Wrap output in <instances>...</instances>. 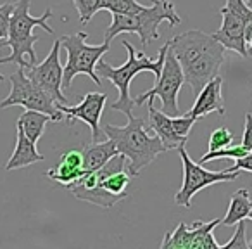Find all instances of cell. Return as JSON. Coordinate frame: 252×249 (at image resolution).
Returning <instances> with one entry per match:
<instances>
[{
	"label": "cell",
	"mask_w": 252,
	"mask_h": 249,
	"mask_svg": "<svg viewBox=\"0 0 252 249\" xmlns=\"http://www.w3.org/2000/svg\"><path fill=\"white\" fill-rule=\"evenodd\" d=\"M245 154H249L247 149H244L242 145H228V147L218 149V151H209L200 158V163H207V161H216V159H223V158H230V159H240Z\"/></svg>",
	"instance_id": "obj_22"
},
{
	"label": "cell",
	"mask_w": 252,
	"mask_h": 249,
	"mask_svg": "<svg viewBox=\"0 0 252 249\" xmlns=\"http://www.w3.org/2000/svg\"><path fill=\"white\" fill-rule=\"evenodd\" d=\"M178 154L182 158V166H183V183L182 189L175 194V203L182 208H190L192 206V197L195 194H199L202 189L214 183L220 182H231V180H237L240 177V170L237 172H209V170L202 168L200 163H195L189 156L185 149V144H182L178 149Z\"/></svg>",
	"instance_id": "obj_7"
},
{
	"label": "cell",
	"mask_w": 252,
	"mask_h": 249,
	"mask_svg": "<svg viewBox=\"0 0 252 249\" xmlns=\"http://www.w3.org/2000/svg\"><path fill=\"white\" fill-rule=\"evenodd\" d=\"M149 128L161 139L166 151H173V149H178L182 144H187V139L178 137L173 128V116L156 109L152 101H149Z\"/></svg>",
	"instance_id": "obj_16"
},
{
	"label": "cell",
	"mask_w": 252,
	"mask_h": 249,
	"mask_svg": "<svg viewBox=\"0 0 252 249\" xmlns=\"http://www.w3.org/2000/svg\"><path fill=\"white\" fill-rule=\"evenodd\" d=\"M231 142H233V134L228 128H216L209 137V151H218V149L228 147V145H231Z\"/></svg>",
	"instance_id": "obj_24"
},
{
	"label": "cell",
	"mask_w": 252,
	"mask_h": 249,
	"mask_svg": "<svg viewBox=\"0 0 252 249\" xmlns=\"http://www.w3.org/2000/svg\"><path fill=\"white\" fill-rule=\"evenodd\" d=\"M251 210H252V199H251V196H249V190L238 189L237 192L231 194L226 214H224V218L221 220V223H223L224 227H233L238 221L249 218Z\"/></svg>",
	"instance_id": "obj_19"
},
{
	"label": "cell",
	"mask_w": 252,
	"mask_h": 249,
	"mask_svg": "<svg viewBox=\"0 0 252 249\" xmlns=\"http://www.w3.org/2000/svg\"><path fill=\"white\" fill-rule=\"evenodd\" d=\"M209 112H218L220 116H226L224 99H223V78L221 76L213 78V80L207 81L200 88L192 109L187 111L185 114L192 116L195 119H200L202 116L209 114Z\"/></svg>",
	"instance_id": "obj_14"
},
{
	"label": "cell",
	"mask_w": 252,
	"mask_h": 249,
	"mask_svg": "<svg viewBox=\"0 0 252 249\" xmlns=\"http://www.w3.org/2000/svg\"><path fill=\"white\" fill-rule=\"evenodd\" d=\"M119 154L116 144L107 139L105 142H92V145L83 149V170L85 173H90L104 166L112 156Z\"/></svg>",
	"instance_id": "obj_18"
},
{
	"label": "cell",
	"mask_w": 252,
	"mask_h": 249,
	"mask_svg": "<svg viewBox=\"0 0 252 249\" xmlns=\"http://www.w3.org/2000/svg\"><path fill=\"white\" fill-rule=\"evenodd\" d=\"M228 172H237V170H240V172H251L252 173V152H249V154H245L244 158L240 159H235V165L230 166V168H226Z\"/></svg>",
	"instance_id": "obj_29"
},
{
	"label": "cell",
	"mask_w": 252,
	"mask_h": 249,
	"mask_svg": "<svg viewBox=\"0 0 252 249\" xmlns=\"http://www.w3.org/2000/svg\"><path fill=\"white\" fill-rule=\"evenodd\" d=\"M38 161H43V156L38 152L36 144L26 137V134L19 125H16V149L9 158V161L5 163V170L12 172V170L25 168V166Z\"/></svg>",
	"instance_id": "obj_17"
},
{
	"label": "cell",
	"mask_w": 252,
	"mask_h": 249,
	"mask_svg": "<svg viewBox=\"0 0 252 249\" xmlns=\"http://www.w3.org/2000/svg\"><path fill=\"white\" fill-rule=\"evenodd\" d=\"M220 14L223 18L220 30L213 33V36L218 40L220 43H223L224 49L233 50L238 56L247 57V43H245V28H247V23L244 19L237 18L235 14L228 12L226 9L221 7Z\"/></svg>",
	"instance_id": "obj_13"
},
{
	"label": "cell",
	"mask_w": 252,
	"mask_h": 249,
	"mask_svg": "<svg viewBox=\"0 0 252 249\" xmlns=\"http://www.w3.org/2000/svg\"><path fill=\"white\" fill-rule=\"evenodd\" d=\"M164 21L171 26L182 23L175 4L171 0H152V5H145L133 14H112V23L104 33V42L111 43V40L121 33H135L140 38L142 47H147L152 40L159 38V25Z\"/></svg>",
	"instance_id": "obj_5"
},
{
	"label": "cell",
	"mask_w": 252,
	"mask_h": 249,
	"mask_svg": "<svg viewBox=\"0 0 252 249\" xmlns=\"http://www.w3.org/2000/svg\"><path fill=\"white\" fill-rule=\"evenodd\" d=\"M249 218H251V220H252V210H251V213H249Z\"/></svg>",
	"instance_id": "obj_32"
},
{
	"label": "cell",
	"mask_w": 252,
	"mask_h": 249,
	"mask_svg": "<svg viewBox=\"0 0 252 249\" xmlns=\"http://www.w3.org/2000/svg\"><path fill=\"white\" fill-rule=\"evenodd\" d=\"M126 118L128 123L125 127H116L107 123L102 127V132L105 137L114 142L119 154L130 161L128 163L130 175L137 177L140 175L142 170L154 163L159 154L166 152V147L158 135L149 134L147 121L144 118H135L133 112L126 114Z\"/></svg>",
	"instance_id": "obj_2"
},
{
	"label": "cell",
	"mask_w": 252,
	"mask_h": 249,
	"mask_svg": "<svg viewBox=\"0 0 252 249\" xmlns=\"http://www.w3.org/2000/svg\"><path fill=\"white\" fill-rule=\"evenodd\" d=\"M100 2L102 0H73L81 25L87 26L92 21V18L100 11Z\"/></svg>",
	"instance_id": "obj_23"
},
{
	"label": "cell",
	"mask_w": 252,
	"mask_h": 249,
	"mask_svg": "<svg viewBox=\"0 0 252 249\" xmlns=\"http://www.w3.org/2000/svg\"><path fill=\"white\" fill-rule=\"evenodd\" d=\"M105 102H107V95L98 94V92H90L85 97H81L80 104L78 106H67V104H59L56 102L57 109L64 112L67 119L74 121V119H80V121L87 123L90 127L92 132V142H98V135H100V118L102 112H104Z\"/></svg>",
	"instance_id": "obj_12"
},
{
	"label": "cell",
	"mask_w": 252,
	"mask_h": 249,
	"mask_svg": "<svg viewBox=\"0 0 252 249\" xmlns=\"http://www.w3.org/2000/svg\"><path fill=\"white\" fill-rule=\"evenodd\" d=\"M126 52H128V59L123 66L114 68L109 63H105L104 59H100L95 66V71L100 78L109 80L119 92V97L116 102L111 104V109L114 111H121L123 114H130L131 109L135 106V99L130 95V83L138 73H144V71H152L156 74V78H159L164 66L166 52L169 49V43L166 42L164 45L159 49L158 59H151V57L145 56V52H137L135 47L130 42H123Z\"/></svg>",
	"instance_id": "obj_4"
},
{
	"label": "cell",
	"mask_w": 252,
	"mask_h": 249,
	"mask_svg": "<svg viewBox=\"0 0 252 249\" xmlns=\"http://www.w3.org/2000/svg\"><path fill=\"white\" fill-rule=\"evenodd\" d=\"M169 43V42H168ZM185 83V76H183L182 66H180L178 59H176L175 52L171 47L166 52L164 66L159 74L156 85L151 90L144 92L138 97H135V106H142L149 101H154V97L161 99L162 102V111L169 116H180L183 114L178 107V92Z\"/></svg>",
	"instance_id": "obj_9"
},
{
	"label": "cell",
	"mask_w": 252,
	"mask_h": 249,
	"mask_svg": "<svg viewBox=\"0 0 252 249\" xmlns=\"http://www.w3.org/2000/svg\"><path fill=\"white\" fill-rule=\"evenodd\" d=\"M9 81H11V94L0 102V109H7L11 106H23L25 109L45 112L52 118L54 123L64 119V112L57 109L56 102L26 76L25 68L19 66L16 73L9 76Z\"/></svg>",
	"instance_id": "obj_8"
},
{
	"label": "cell",
	"mask_w": 252,
	"mask_h": 249,
	"mask_svg": "<svg viewBox=\"0 0 252 249\" xmlns=\"http://www.w3.org/2000/svg\"><path fill=\"white\" fill-rule=\"evenodd\" d=\"M249 248H251V249H252V239H251V242H249Z\"/></svg>",
	"instance_id": "obj_31"
},
{
	"label": "cell",
	"mask_w": 252,
	"mask_h": 249,
	"mask_svg": "<svg viewBox=\"0 0 252 249\" xmlns=\"http://www.w3.org/2000/svg\"><path fill=\"white\" fill-rule=\"evenodd\" d=\"M251 152H252V151H251Z\"/></svg>",
	"instance_id": "obj_33"
},
{
	"label": "cell",
	"mask_w": 252,
	"mask_h": 249,
	"mask_svg": "<svg viewBox=\"0 0 252 249\" xmlns=\"http://www.w3.org/2000/svg\"><path fill=\"white\" fill-rule=\"evenodd\" d=\"M221 223V218L211 221L197 220L192 227L180 223L171 234L164 235L161 242L162 249H221L214 239V228Z\"/></svg>",
	"instance_id": "obj_10"
},
{
	"label": "cell",
	"mask_w": 252,
	"mask_h": 249,
	"mask_svg": "<svg viewBox=\"0 0 252 249\" xmlns=\"http://www.w3.org/2000/svg\"><path fill=\"white\" fill-rule=\"evenodd\" d=\"M195 123H197V119L189 114H185V112L180 116H173V128H175L176 135L182 139H189L190 132H192Z\"/></svg>",
	"instance_id": "obj_25"
},
{
	"label": "cell",
	"mask_w": 252,
	"mask_h": 249,
	"mask_svg": "<svg viewBox=\"0 0 252 249\" xmlns=\"http://www.w3.org/2000/svg\"><path fill=\"white\" fill-rule=\"evenodd\" d=\"M87 38V32L61 36V45L67 54V63L66 66H63V88H71V83L78 74H87L95 85H102L95 66L104 57V54L109 52L111 43L104 42L100 45H88Z\"/></svg>",
	"instance_id": "obj_6"
},
{
	"label": "cell",
	"mask_w": 252,
	"mask_h": 249,
	"mask_svg": "<svg viewBox=\"0 0 252 249\" xmlns=\"http://www.w3.org/2000/svg\"><path fill=\"white\" fill-rule=\"evenodd\" d=\"M32 0H18L14 4V11L9 21V36L0 45L11 47L12 52L7 57H0V64H18V66L32 68L36 64V52L35 43L40 40L38 35L33 33V28L40 26L45 30L49 35H52L54 30L49 25V19L52 18V9L47 7L45 12L38 18L30 14Z\"/></svg>",
	"instance_id": "obj_3"
},
{
	"label": "cell",
	"mask_w": 252,
	"mask_h": 249,
	"mask_svg": "<svg viewBox=\"0 0 252 249\" xmlns=\"http://www.w3.org/2000/svg\"><path fill=\"white\" fill-rule=\"evenodd\" d=\"M61 38L56 40L52 43L49 56L43 59V63L33 64L32 68H28L26 76L33 81L38 88H42L54 102L59 104H67V97L63 94V66L59 61V52H61Z\"/></svg>",
	"instance_id": "obj_11"
},
{
	"label": "cell",
	"mask_w": 252,
	"mask_h": 249,
	"mask_svg": "<svg viewBox=\"0 0 252 249\" xmlns=\"http://www.w3.org/2000/svg\"><path fill=\"white\" fill-rule=\"evenodd\" d=\"M168 42L182 66L185 83L193 95L199 94L207 81L220 76L226 49L213 35L202 30H189Z\"/></svg>",
	"instance_id": "obj_1"
},
{
	"label": "cell",
	"mask_w": 252,
	"mask_h": 249,
	"mask_svg": "<svg viewBox=\"0 0 252 249\" xmlns=\"http://www.w3.org/2000/svg\"><path fill=\"white\" fill-rule=\"evenodd\" d=\"M240 145L244 149H247L249 152L252 151V112H245V127Z\"/></svg>",
	"instance_id": "obj_28"
},
{
	"label": "cell",
	"mask_w": 252,
	"mask_h": 249,
	"mask_svg": "<svg viewBox=\"0 0 252 249\" xmlns=\"http://www.w3.org/2000/svg\"><path fill=\"white\" fill-rule=\"evenodd\" d=\"M237 232L233 234V237L226 242V244H221V249H249V241L245 237V220L238 221Z\"/></svg>",
	"instance_id": "obj_26"
},
{
	"label": "cell",
	"mask_w": 252,
	"mask_h": 249,
	"mask_svg": "<svg viewBox=\"0 0 252 249\" xmlns=\"http://www.w3.org/2000/svg\"><path fill=\"white\" fill-rule=\"evenodd\" d=\"M83 175V151H78V149H71V151L64 152L61 156L59 163L47 172L49 178H52L54 182L63 183L64 187L71 185Z\"/></svg>",
	"instance_id": "obj_15"
},
{
	"label": "cell",
	"mask_w": 252,
	"mask_h": 249,
	"mask_svg": "<svg viewBox=\"0 0 252 249\" xmlns=\"http://www.w3.org/2000/svg\"><path fill=\"white\" fill-rule=\"evenodd\" d=\"M49 121H52V118H50L49 114H45V112L26 109L18 118L16 125H19V127L23 128V132L26 134V137L36 144V142L40 141V137L43 135V132H45V127Z\"/></svg>",
	"instance_id": "obj_20"
},
{
	"label": "cell",
	"mask_w": 252,
	"mask_h": 249,
	"mask_svg": "<svg viewBox=\"0 0 252 249\" xmlns=\"http://www.w3.org/2000/svg\"><path fill=\"white\" fill-rule=\"evenodd\" d=\"M247 52H249V54H252V38L247 42Z\"/></svg>",
	"instance_id": "obj_30"
},
{
	"label": "cell",
	"mask_w": 252,
	"mask_h": 249,
	"mask_svg": "<svg viewBox=\"0 0 252 249\" xmlns=\"http://www.w3.org/2000/svg\"><path fill=\"white\" fill-rule=\"evenodd\" d=\"M142 5L137 0H102L100 11H109L111 14H133L142 11Z\"/></svg>",
	"instance_id": "obj_21"
},
{
	"label": "cell",
	"mask_w": 252,
	"mask_h": 249,
	"mask_svg": "<svg viewBox=\"0 0 252 249\" xmlns=\"http://www.w3.org/2000/svg\"><path fill=\"white\" fill-rule=\"evenodd\" d=\"M14 11V4L5 2L0 5V40H5L9 36V21H11V14ZM4 80V76L0 74V81Z\"/></svg>",
	"instance_id": "obj_27"
}]
</instances>
